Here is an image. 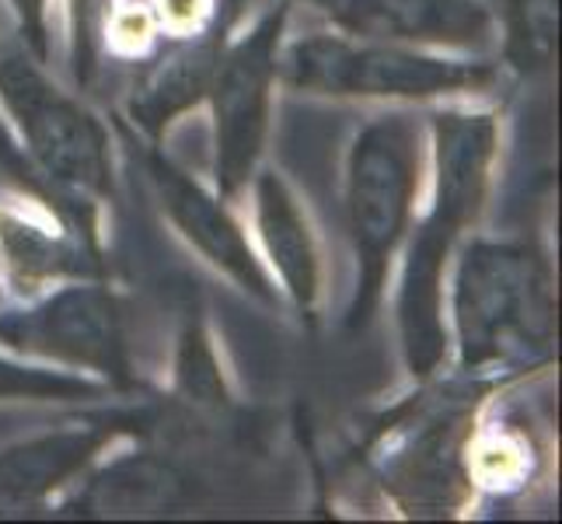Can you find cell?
<instances>
[{"label":"cell","instance_id":"obj_1","mask_svg":"<svg viewBox=\"0 0 562 524\" xmlns=\"http://www.w3.org/2000/svg\"><path fill=\"white\" fill-rule=\"evenodd\" d=\"M430 171L416 221L392 274V322L409 384L448 375V269L458 245L482 227L499 182L503 109L496 102H454L423 109Z\"/></svg>","mask_w":562,"mask_h":524},{"label":"cell","instance_id":"obj_2","mask_svg":"<svg viewBox=\"0 0 562 524\" xmlns=\"http://www.w3.org/2000/svg\"><path fill=\"white\" fill-rule=\"evenodd\" d=\"M448 375L507 392L549 371L559 339L555 266L528 235L472 231L448 269Z\"/></svg>","mask_w":562,"mask_h":524},{"label":"cell","instance_id":"obj_3","mask_svg":"<svg viewBox=\"0 0 562 524\" xmlns=\"http://www.w3.org/2000/svg\"><path fill=\"white\" fill-rule=\"evenodd\" d=\"M430 171L423 109L387 105L363 120L342 154V227L353 259L346 333H367L387 301L405 235L416 221Z\"/></svg>","mask_w":562,"mask_h":524},{"label":"cell","instance_id":"obj_4","mask_svg":"<svg viewBox=\"0 0 562 524\" xmlns=\"http://www.w3.org/2000/svg\"><path fill=\"white\" fill-rule=\"evenodd\" d=\"M507 74L496 56L434 53L339 29L286 35L280 49V88L322 102H363L434 109L454 102H496Z\"/></svg>","mask_w":562,"mask_h":524},{"label":"cell","instance_id":"obj_5","mask_svg":"<svg viewBox=\"0 0 562 524\" xmlns=\"http://www.w3.org/2000/svg\"><path fill=\"white\" fill-rule=\"evenodd\" d=\"M0 120L38 182L85 218L105 224L120 197L115 130L18 38L0 43Z\"/></svg>","mask_w":562,"mask_h":524},{"label":"cell","instance_id":"obj_6","mask_svg":"<svg viewBox=\"0 0 562 524\" xmlns=\"http://www.w3.org/2000/svg\"><path fill=\"white\" fill-rule=\"evenodd\" d=\"M499 388L440 375L413 384L367 441L363 465L402 517H458L479 500L469 482L472 426Z\"/></svg>","mask_w":562,"mask_h":524},{"label":"cell","instance_id":"obj_7","mask_svg":"<svg viewBox=\"0 0 562 524\" xmlns=\"http://www.w3.org/2000/svg\"><path fill=\"white\" fill-rule=\"evenodd\" d=\"M290 14H294L290 0H273L251 22H238L206 88L210 182L238 207L248 182L266 165V150L273 141L277 91H283L280 49L290 35Z\"/></svg>","mask_w":562,"mask_h":524},{"label":"cell","instance_id":"obj_8","mask_svg":"<svg viewBox=\"0 0 562 524\" xmlns=\"http://www.w3.org/2000/svg\"><path fill=\"white\" fill-rule=\"evenodd\" d=\"M0 349L102 381L115 399L140 392L123 294L112 277L70 280L0 308Z\"/></svg>","mask_w":562,"mask_h":524},{"label":"cell","instance_id":"obj_9","mask_svg":"<svg viewBox=\"0 0 562 524\" xmlns=\"http://www.w3.org/2000/svg\"><path fill=\"white\" fill-rule=\"evenodd\" d=\"M11 171L22 182L0 186V277L11 301H25L70 280H99L109 274L105 224L85 218L49 192L8 150Z\"/></svg>","mask_w":562,"mask_h":524},{"label":"cell","instance_id":"obj_10","mask_svg":"<svg viewBox=\"0 0 562 524\" xmlns=\"http://www.w3.org/2000/svg\"><path fill=\"white\" fill-rule=\"evenodd\" d=\"M123 141L137 150L150 200L158 207L161 221L171 227V235L238 294L269 308V312H283V298L259 259V248L251 242L238 203H231L224 192L213 189L210 179H200L186 165H179L165 144H144L130 137L126 130Z\"/></svg>","mask_w":562,"mask_h":524},{"label":"cell","instance_id":"obj_11","mask_svg":"<svg viewBox=\"0 0 562 524\" xmlns=\"http://www.w3.org/2000/svg\"><path fill=\"white\" fill-rule=\"evenodd\" d=\"M147 437L140 413L109 410L25 434L0 448V517L53 511L109 448Z\"/></svg>","mask_w":562,"mask_h":524},{"label":"cell","instance_id":"obj_12","mask_svg":"<svg viewBox=\"0 0 562 524\" xmlns=\"http://www.w3.org/2000/svg\"><path fill=\"white\" fill-rule=\"evenodd\" d=\"M241 203L248 207V231L259 259L283 298V312L304 328H318L328 298V263L312 207L290 175L269 161L248 182Z\"/></svg>","mask_w":562,"mask_h":524},{"label":"cell","instance_id":"obj_13","mask_svg":"<svg viewBox=\"0 0 562 524\" xmlns=\"http://www.w3.org/2000/svg\"><path fill=\"white\" fill-rule=\"evenodd\" d=\"M339 32L434 53L493 56L496 8L490 0H342L325 18Z\"/></svg>","mask_w":562,"mask_h":524},{"label":"cell","instance_id":"obj_14","mask_svg":"<svg viewBox=\"0 0 562 524\" xmlns=\"http://www.w3.org/2000/svg\"><path fill=\"white\" fill-rule=\"evenodd\" d=\"M231 32L235 25L217 22L200 35L165 43L150 60H144V70L120 105V130L144 144H168V133L189 112L203 109L213 67Z\"/></svg>","mask_w":562,"mask_h":524},{"label":"cell","instance_id":"obj_15","mask_svg":"<svg viewBox=\"0 0 562 524\" xmlns=\"http://www.w3.org/2000/svg\"><path fill=\"white\" fill-rule=\"evenodd\" d=\"M189 476L168 451L150 448L147 437H130L109 448L81 482L53 511L70 517H137L182 508Z\"/></svg>","mask_w":562,"mask_h":524},{"label":"cell","instance_id":"obj_16","mask_svg":"<svg viewBox=\"0 0 562 524\" xmlns=\"http://www.w3.org/2000/svg\"><path fill=\"white\" fill-rule=\"evenodd\" d=\"M168 399L196 420H227L238 410V392L224 346L203 301H189L179 315L168 354Z\"/></svg>","mask_w":562,"mask_h":524},{"label":"cell","instance_id":"obj_17","mask_svg":"<svg viewBox=\"0 0 562 524\" xmlns=\"http://www.w3.org/2000/svg\"><path fill=\"white\" fill-rule=\"evenodd\" d=\"M490 402L482 405L464 451L469 482L475 497H520L541 472L538 437L517 416H490Z\"/></svg>","mask_w":562,"mask_h":524},{"label":"cell","instance_id":"obj_18","mask_svg":"<svg viewBox=\"0 0 562 524\" xmlns=\"http://www.w3.org/2000/svg\"><path fill=\"white\" fill-rule=\"evenodd\" d=\"M559 0H503L493 56L507 77L538 81L555 67Z\"/></svg>","mask_w":562,"mask_h":524},{"label":"cell","instance_id":"obj_19","mask_svg":"<svg viewBox=\"0 0 562 524\" xmlns=\"http://www.w3.org/2000/svg\"><path fill=\"white\" fill-rule=\"evenodd\" d=\"M115 399L102 381L74 375L64 367L35 364L0 349V405L38 402V405H88Z\"/></svg>","mask_w":562,"mask_h":524},{"label":"cell","instance_id":"obj_20","mask_svg":"<svg viewBox=\"0 0 562 524\" xmlns=\"http://www.w3.org/2000/svg\"><path fill=\"white\" fill-rule=\"evenodd\" d=\"M64 11V46H67V74L70 85L88 94L102 81L105 70V22L115 0H56Z\"/></svg>","mask_w":562,"mask_h":524},{"label":"cell","instance_id":"obj_21","mask_svg":"<svg viewBox=\"0 0 562 524\" xmlns=\"http://www.w3.org/2000/svg\"><path fill=\"white\" fill-rule=\"evenodd\" d=\"M154 25H158L165 43H176V38L200 35L210 25L224 22L217 0H144Z\"/></svg>","mask_w":562,"mask_h":524},{"label":"cell","instance_id":"obj_22","mask_svg":"<svg viewBox=\"0 0 562 524\" xmlns=\"http://www.w3.org/2000/svg\"><path fill=\"white\" fill-rule=\"evenodd\" d=\"M14 22V38L32 56L53 64V14L56 0H0Z\"/></svg>","mask_w":562,"mask_h":524},{"label":"cell","instance_id":"obj_23","mask_svg":"<svg viewBox=\"0 0 562 524\" xmlns=\"http://www.w3.org/2000/svg\"><path fill=\"white\" fill-rule=\"evenodd\" d=\"M290 4H301V8H312V11H318L322 18H328V14H333L339 4H342V0H290Z\"/></svg>","mask_w":562,"mask_h":524},{"label":"cell","instance_id":"obj_24","mask_svg":"<svg viewBox=\"0 0 562 524\" xmlns=\"http://www.w3.org/2000/svg\"><path fill=\"white\" fill-rule=\"evenodd\" d=\"M217 8H221L224 14H231V18H241L245 0H217Z\"/></svg>","mask_w":562,"mask_h":524},{"label":"cell","instance_id":"obj_25","mask_svg":"<svg viewBox=\"0 0 562 524\" xmlns=\"http://www.w3.org/2000/svg\"><path fill=\"white\" fill-rule=\"evenodd\" d=\"M11 301V294H8V287H4V277H0V308H4Z\"/></svg>","mask_w":562,"mask_h":524}]
</instances>
